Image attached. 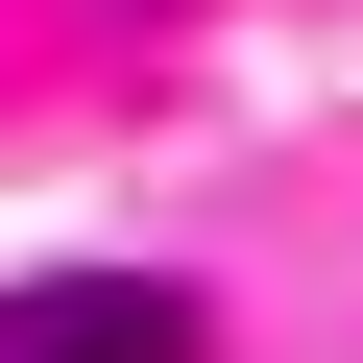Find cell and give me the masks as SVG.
Here are the masks:
<instances>
[{
	"label": "cell",
	"instance_id": "6da1fadb",
	"mask_svg": "<svg viewBox=\"0 0 363 363\" xmlns=\"http://www.w3.org/2000/svg\"><path fill=\"white\" fill-rule=\"evenodd\" d=\"M0 363H194V291L169 267H49V291H0Z\"/></svg>",
	"mask_w": 363,
	"mask_h": 363
}]
</instances>
